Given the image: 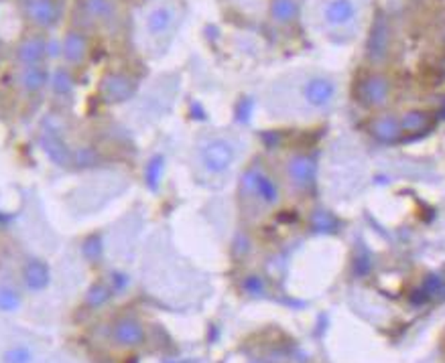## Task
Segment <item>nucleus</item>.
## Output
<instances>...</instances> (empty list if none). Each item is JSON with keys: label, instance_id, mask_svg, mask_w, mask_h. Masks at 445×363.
<instances>
[{"label": "nucleus", "instance_id": "13", "mask_svg": "<svg viewBox=\"0 0 445 363\" xmlns=\"http://www.w3.org/2000/svg\"><path fill=\"white\" fill-rule=\"evenodd\" d=\"M89 53V41L86 33H82L80 29L68 31L61 39V57L70 63V65H80L86 61Z\"/></svg>", "mask_w": 445, "mask_h": 363}, {"label": "nucleus", "instance_id": "7", "mask_svg": "<svg viewBox=\"0 0 445 363\" xmlns=\"http://www.w3.org/2000/svg\"><path fill=\"white\" fill-rule=\"evenodd\" d=\"M389 53H391V25L384 13H378L366 39V59L372 65H380L387 61Z\"/></svg>", "mask_w": 445, "mask_h": 363}, {"label": "nucleus", "instance_id": "19", "mask_svg": "<svg viewBox=\"0 0 445 363\" xmlns=\"http://www.w3.org/2000/svg\"><path fill=\"white\" fill-rule=\"evenodd\" d=\"M43 148H45L47 156H49L54 163H57V165H65V163H70V158H72L68 146H65V142L59 139L55 132H51V130L43 134Z\"/></svg>", "mask_w": 445, "mask_h": 363}, {"label": "nucleus", "instance_id": "5", "mask_svg": "<svg viewBox=\"0 0 445 363\" xmlns=\"http://www.w3.org/2000/svg\"><path fill=\"white\" fill-rule=\"evenodd\" d=\"M285 185L297 195H305L313 189L318 179V163L307 153H293L285 158L283 165Z\"/></svg>", "mask_w": 445, "mask_h": 363}, {"label": "nucleus", "instance_id": "23", "mask_svg": "<svg viewBox=\"0 0 445 363\" xmlns=\"http://www.w3.org/2000/svg\"><path fill=\"white\" fill-rule=\"evenodd\" d=\"M20 307V294L13 288L2 284L0 286V311L2 312H15Z\"/></svg>", "mask_w": 445, "mask_h": 363}, {"label": "nucleus", "instance_id": "17", "mask_svg": "<svg viewBox=\"0 0 445 363\" xmlns=\"http://www.w3.org/2000/svg\"><path fill=\"white\" fill-rule=\"evenodd\" d=\"M80 11L94 23H112L118 8L114 0H80Z\"/></svg>", "mask_w": 445, "mask_h": 363}, {"label": "nucleus", "instance_id": "3", "mask_svg": "<svg viewBox=\"0 0 445 363\" xmlns=\"http://www.w3.org/2000/svg\"><path fill=\"white\" fill-rule=\"evenodd\" d=\"M238 158V146L230 136L224 134H208L196 144L197 169L206 177L220 179L230 173Z\"/></svg>", "mask_w": 445, "mask_h": 363}, {"label": "nucleus", "instance_id": "1", "mask_svg": "<svg viewBox=\"0 0 445 363\" xmlns=\"http://www.w3.org/2000/svg\"><path fill=\"white\" fill-rule=\"evenodd\" d=\"M295 100L285 106L295 116L318 118L330 114L338 104V79L323 71H307L297 77Z\"/></svg>", "mask_w": 445, "mask_h": 363}, {"label": "nucleus", "instance_id": "2", "mask_svg": "<svg viewBox=\"0 0 445 363\" xmlns=\"http://www.w3.org/2000/svg\"><path fill=\"white\" fill-rule=\"evenodd\" d=\"M240 199L252 208L272 211L283 201L281 183L268 173L263 165H250L244 173L240 174Z\"/></svg>", "mask_w": 445, "mask_h": 363}, {"label": "nucleus", "instance_id": "22", "mask_svg": "<svg viewBox=\"0 0 445 363\" xmlns=\"http://www.w3.org/2000/svg\"><path fill=\"white\" fill-rule=\"evenodd\" d=\"M110 296H112V291L108 288L106 284L96 282L88 293H86V305L92 307V309H100V307H104L108 300H110Z\"/></svg>", "mask_w": 445, "mask_h": 363}, {"label": "nucleus", "instance_id": "15", "mask_svg": "<svg viewBox=\"0 0 445 363\" xmlns=\"http://www.w3.org/2000/svg\"><path fill=\"white\" fill-rule=\"evenodd\" d=\"M23 282L29 291L33 293H41L49 286L51 282V272L49 266L39 258H31L25 262L23 266Z\"/></svg>", "mask_w": 445, "mask_h": 363}, {"label": "nucleus", "instance_id": "10", "mask_svg": "<svg viewBox=\"0 0 445 363\" xmlns=\"http://www.w3.org/2000/svg\"><path fill=\"white\" fill-rule=\"evenodd\" d=\"M177 23V8L171 2H163L153 6L144 17V31L151 39H163L171 33Z\"/></svg>", "mask_w": 445, "mask_h": 363}, {"label": "nucleus", "instance_id": "21", "mask_svg": "<svg viewBox=\"0 0 445 363\" xmlns=\"http://www.w3.org/2000/svg\"><path fill=\"white\" fill-rule=\"evenodd\" d=\"M429 126V114L423 110H409L401 116V128L403 134H417L423 132Z\"/></svg>", "mask_w": 445, "mask_h": 363}, {"label": "nucleus", "instance_id": "14", "mask_svg": "<svg viewBox=\"0 0 445 363\" xmlns=\"http://www.w3.org/2000/svg\"><path fill=\"white\" fill-rule=\"evenodd\" d=\"M368 132L370 136L378 142H394L403 136V128H401V116L380 112L376 114L370 124H368Z\"/></svg>", "mask_w": 445, "mask_h": 363}, {"label": "nucleus", "instance_id": "6", "mask_svg": "<svg viewBox=\"0 0 445 363\" xmlns=\"http://www.w3.org/2000/svg\"><path fill=\"white\" fill-rule=\"evenodd\" d=\"M392 96V84L391 79L384 73H366L356 86V100L358 104L366 110H384Z\"/></svg>", "mask_w": 445, "mask_h": 363}, {"label": "nucleus", "instance_id": "16", "mask_svg": "<svg viewBox=\"0 0 445 363\" xmlns=\"http://www.w3.org/2000/svg\"><path fill=\"white\" fill-rule=\"evenodd\" d=\"M51 71L45 65H31V68H20L17 75L18 87L27 94H39L45 87H49Z\"/></svg>", "mask_w": 445, "mask_h": 363}, {"label": "nucleus", "instance_id": "20", "mask_svg": "<svg viewBox=\"0 0 445 363\" xmlns=\"http://www.w3.org/2000/svg\"><path fill=\"white\" fill-rule=\"evenodd\" d=\"M75 87V79H73V73L68 68H57V70L51 71V77H49V89L54 91L57 98H65L70 96Z\"/></svg>", "mask_w": 445, "mask_h": 363}, {"label": "nucleus", "instance_id": "26", "mask_svg": "<svg viewBox=\"0 0 445 363\" xmlns=\"http://www.w3.org/2000/svg\"><path fill=\"white\" fill-rule=\"evenodd\" d=\"M0 225H2V215H0Z\"/></svg>", "mask_w": 445, "mask_h": 363}, {"label": "nucleus", "instance_id": "25", "mask_svg": "<svg viewBox=\"0 0 445 363\" xmlns=\"http://www.w3.org/2000/svg\"><path fill=\"white\" fill-rule=\"evenodd\" d=\"M244 288H246V293L252 294V296H261V294L265 293V282H263V278L250 276L246 278V282H244Z\"/></svg>", "mask_w": 445, "mask_h": 363}, {"label": "nucleus", "instance_id": "24", "mask_svg": "<svg viewBox=\"0 0 445 363\" xmlns=\"http://www.w3.org/2000/svg\"><path fill=\"white\" fill-rule=\"evenodd\" d=\"M33 351L27 345H15L4 351L2 362L4 363H33Z\"/></svg>", "mask_w": 445, "mask_h": 363}, {"label": "nucleus", "instance_id": "12", "mask_svg": "<svg viewBox=\"0 0 445 363\" xmlns=\"http://www.w3.org/2000/svg\"><path fill=\"white\" fill-rule=\"evenodd\" d=\"M23 13L37 29H51L59 18V4L55 0H23Z\"/></svg>", "mask_w": 445, "mask_h": 363}, {"label": "nucleus", "instance_id": "8", "mask_svg": "<svg viewBox=\"0 0 445 363\" xmlns=\"http://www.w3.org/2000/svg\"><path fill=\"white\" fill-rule=\"evenodd\" d=\"M110 337L118 347L134 349V347H141L144 343L146 331H144L143 323L134 314H123L112 323Z\"/></svg>", "mask_w": 445, "mask_h": 363}, {"label": "nucleus", "instance_id": "18", "mask_svg": "<svg viewBox=\"0 0 445 363\" xmlns=\"http://www.w3.org/2000/svg\"><path fill=\"white\" fill-rule=\"evenodd\" d=\"M299 13H301L299 0H270V4H268L270 20L279 27H287V25L295 23Z\"/></svg>", "mask_w": 445, "mask_h": 363}, {"label": "nucleus", "instance_id": "4", "mask_svg": "<svg viewBox=\"0 0 445 363\" xmlns=\"http://www.w3.org/2000/svg\"><path fill=\"white\" fill-rule=\"evenodd\" d=\"M362 0H323L320 6L321 27L332 37L352 39L360 27Z\"/></svg>", "mask_w": 445, "mask_h": 363}, {"label": "nucleus", "instance_id": "11", "mask_svg": "<svg viewBox=\"0 0 445 363\" xmlns=\"http://www.w3.org/2000/svg\"><path fill=\"white\" fill-rule=\"evenodd\" d=\"M45 59H47V39H43L39 33L23 37L15 47V61L18 68L43 65Z\"/></svg>", "mask_w": 445, "mask_h": 363}, {"label": "nucleus", "instance_id": "9", "mask_svg": "<svg viewBox=\"0 0 445 363\" xmlns=\"http://www.w3.org/2000/svg\"><path fill=\"white\" fill-rule=\"evenodd\" d=\"M137 91V82L120 71H110L100 82V94L106 104H125Z\"/></svg>", "mask_w": 445, "mask_h": 363}]
</instances>
